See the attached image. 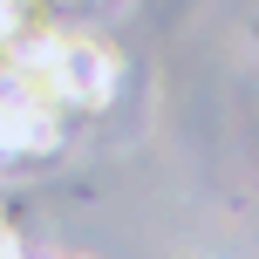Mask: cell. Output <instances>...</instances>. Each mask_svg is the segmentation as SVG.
<instances>
[{"instance_id":"6da1fadb","label":"cell","mask_w":259,"mask_h":259,"mask_svg":"<svg viewBox=\"0 0 259 259\" xmlns=\"http://www.w3.org/2000/svg\"><path fill=\"white\" fill-rule=\"evenodd\" d=\"M14 246H21V239H14V232H7V225H0V252H14Z\"/></svg>"}]
</instances>
